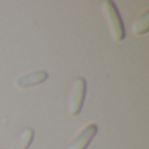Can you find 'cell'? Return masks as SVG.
<instances>
[{
  "label": "cell",
  "mask_w": 149,
  "mask_h": 149,
  "mask_svg": "<svg viewBox=\"0 0 149 149\" xmlns=\"http://www.w3.org/2000/svg\"><path fill=\"white\" fill-rule=\"evenodd\" d=\"M85 92H86V81L82 77L76 79L68 98V111L71 115H77L80 113L84 103Z\"/></svg>",
  "instance_id": "cell-2"
},
{
  "label": "cell",
  "mask_w": 149,
  "mask_h": 149,
  "mask_svg": "<svg viewBox=\"0 0 149 149\" xmlns=\"http://www.w3.org/2000/svg\"><path fill=\"white\" fill-rule=\"evenodd\" d=\"M149 29V12H144V15L140 16L132 25V31L135 36H141V34L147 33Z\"/></svg>",
  "instance_id": "cell-5"
},
{
  "label": "cell",
  "mask_w": 149,
  "mask_h": 149,
  "mask_svg": "<svg viewBox=\"0 0 149 149\" xmlns=\"http://www.w3.org/2000/svg\"><path fill=\"white\" fill-rule=\"evenodd\" d=\"M34 137V131L31 128H28L20 135L16 143L12 145V149H28L30 145L31 140Z\"/></svg>",
  "instance_id": "cell-6"
},
{
  "label": "cell",
  "mask_w": 149,
  "mask_h": 149,
  "mask_svg": "<svg viewBox=\"0 0 149 149\" xmlns=\"http://www.w3.org/2000/svg\"><path fill=\"white\" fill-rule=\"evenodd\" d=\"M97 131H98L97 126L93 123L84 127V128L81 130V132L70 143V145L65 149H86L89 143L92 141V139L95 136Z\"/></svg>",
  "instance_id": "cell-3"
},
{
  "label": "cell",
  "mask_w": 149,
  "mask_h": 149,
  "mask_svg": "<svg viewBox=\"0 0 149 149\" xmlns=\"http://www.w3.org/2000/svg\"><path fill=\"white\" fill-rule=\"evenodd\" d=\"M46 80H47V72H45V71H36V72L28 73L25 76L20 77L16 81V85H17L18 89H26V88L42 84Z\"/></svg>",
  "instance_id": "cell-4"
},
{
  "label": "cell",
  "mask_w": 149,
  "mask_h": 149,
  "mask_svg": "<svg viewBox=\"0 0 149 149\" xmlns=\"http://www.w3.org/2000/svg\"><path fill=\"white\" fill-rule=\"evenodd\" d=\"M102 9L105 13V18L106 22L109 25L110 29L111 37H113L114 41H123L124 39V28H123V22H122V18L119 16V12L116 9L115 4H114L111 0H105L102 4Z\"/></svg>",
  "instance_id": "cell-1"
}]
</instances>
